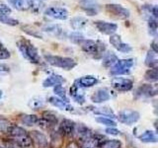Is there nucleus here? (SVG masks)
Here are the masks:
<instances>
[{
  "instance_id": "obj_5",
  "label": "nucleus",
  "mask_w": 158,
  "mask_h": 148,
  "mask_svg": "<svg viewBox=\"0 0 158 148\" xmlns=\"http://www.w3.org/2000/svg\"><path fill=\"white\" fill-rule=\"evenodd\" d=\"M135 64V60L132 58L127 59H118L115 63V65L111 68V74L113 75H122V74H127L131 71V68Z\"/></svg>"
},
{
  "instance_id": "obj_16",
  "label": "nucleus",
  "mask_w": 158,
  "mask_h": 148,
  "mask_svg": "<svg viewBox=\"0 0 158 148\" xmlns=\"http://www.w3.org/2000/svg\"><path fill=\"white\" fill-rule=\"evenodd\" d=\"M8 3L19 11H26L33 8L34 3L31 0H7Z\"/></svg>"
},
{
  "instance_id": "obj_35",
  "label": "nucleus",
  "mask_w": 158,
  "mask_h": 148,
  "mask_svg": "<svg viewBox=\"0 0 158 148\" xmlns=\"http://www.w3.org/2000/svg\"><path fill=\"white\" fill-rule=\"evenodd\" d=\"M121 147H122L121 141L117 139L106 140L101 144V148H121Z\"/></svg>"
},
{
  "instance_id": "obj_20",
  "label": "nucleus",
  "mask_w": 158,
  "mask_h": 148,
  "mask_svg": "<svg viewBox=\"0 0 158 148\" xmlns=\"http://www.w3.org/2000/svg\"><path fill=\"white\" fill-rule=\"evenodd\" d=\"M70 96L74 99V101L78 103L79 105H82L85 102V98H84V92L82 91V88L78 87L76 84H73L70 88Z\"/></svg>"
},
{
  "instance_id": "obj_37",
  "label": "nucleus",
  "mask_w": 158,
  "mask_h": 148,
  "mask_svg": "<svg viewBox=\"0 0 158 148\" xmlns=\"http://www.w3.org/2000/svg\"><path fill=\"white\" fill-rule=\"evenodd\" d=\"M53 92L56 93V95H57L60 99H62L63 101H65L68 103V99L66 97V92H65V89H64L61 85H56L54 86L53 88Z\"/></svg>"
},
{
  "instance_id": "obj_40",
  "label": "nucleus",
  "mask_w": 158,
  "mask_h": 148,
  "mask_svg": "<svg viewBox=\"0 0 158 148\" xmlns=\"http://www.w3.org/2000/svg\"><path fill=\"white\" fill-rule=\"evenodd\" d=\"M56 142H58V144L61 146L62 144V135L59 132H52V143L56 146Z\"/></svg>"
},
{
  "instance_id": "obj_8",
  "label": "nucleus",
  "mask_w": 158,
  "mask_h": 148,
  "mask_svg": "<svg viewBox=\"0 0 158 148\" xmlns=\"http://www.w3.org/2000/svg\"><path fill=\"white\" fill-rule=\"evenodd\" d=\"M117 117L122 123L131 125L139 120V113L132 110H123L118 113Z\"/></svg>"
},
{
  "instance_id": "obj_47",
  "label": "nucleus",
  "mask_w": 158,
  "mask_h": 148,
  "mask_svg": "<svg viewBox=\"0 0 158 148\" xmlns=\"http://www.w3.org/2000/svg\"><path fill=\"white\" fill-rule=\"evenodd\" d=\"M66 148H80V147H79V145L77 144L75 141H72V142L69 143Z\"/></svg>"
},
{
  "instance_id": "obj_45",
  "label": "nucleus",
  "mask_w": 158,
  "mask_h": 148,
  "mask_svg": "<svg viewBox=\"0 0 158 148\" xmlns=\"http://www.w3.org/2000/svg\"><path fill=\"white\" fill-rule=\"evenodd\" d=\"M106 132L108 133V134H111V135H118V133H120V131H118V130H116L115 127H108L106 130Z\"/></svg>"
},
{
  "instance_id": "obj_33",
  "label": "nucleus",
  "mask_w": 158,
  "mask_h": 148,
  "mask_svg": "<svg viewBox=\"0 0 158 148\" xmlns=\"http://www.w3.org/2000/svg\"><path fill=\"white\" fill-rule=\"evenodd\" d=\"M144 78L146 81L149 82H155L158 80V70L157 68H151L149 69L144 75Z\"/></svg>"
},
{
  "instance_id": "obj_19",
  "label": "nucleus",
  "mask_w": 158,
  "mask_h": 148,
  "mask_svg": "<svg viewBox=\"0 0 158 148\" xmlns=\"http://www.w3.org/2000/svg\"><path fill=\"white\" fill-rule=\"evenodd\" d=\"M48 103H51L52 106L56 107L58 109L67 112H73V107H71L67 102L63 101L60 98H56V97H49L48 98Z\"/></svg>"
},
{
  "instance_id": "obj_36",
  "label": "nucleus",
  "mask_w": 158,
  "mask_h": 148,
  "mask_svg": "<svg viewBox=\"0 0 158 148\" xmlns=\"http://www.w3.org/2000/svg\"><path fill=\"white\" fill-rule=\"evenodd\" d=\"M0 22L2 24L8 25V26H17L19 24L18 20L10 17V15H5V16H0Z\"/></svg>"
},
{
  "instance_id": "obj_29",
  "label": "nucleus",
  "mask_w": 158,
  "mask_h": 148,
  "mask_svg": "<svg viewBox=\"0 0 158 148\" xmlns=\"http://www.w3.org/2000/svg\"><path fill=\"white\" fill-rule=\"evenodd\" d=\"M93 113L96 115H101L104 117H116L115 113L112 111V109L108 107H101V108H95V110H93Z\"/></svg>"
},
{
  "instance_id": "obj_3",
  "label": "nucleus",
  "mask_w": 158,
  "mask_h": 148,
  "mask_svg": "<svg viewBox=\"0 0 158 148\" xmlns=\"http://www.w3.org/2000/svg\"><path fill=\"white\" fill-rule=\"evenodd\" d=\"M44 57L46 61L52 66L62 68L64 70H70L73 67L76 66V62L74 59L70 57H63L57 56H52V54H44Z\"/></svg>"
},
{
  "instance_id": "obj_30",
  "label": "nucleus",
  "mask_w": 158,
  "mask_h": 148,
  "mask_svg": "<svg viewBox=\"0 0 158 148\" xmlns=\"http://www.w3.org/2000/svg\"><path fill=\"white\" fill-rule=\"evenodd\" d=\"M13 125L9 120L4 117H0V131L3 133H10Z\"/></svg>"
},
{
  "instance_id": "obj_11",
  "label": "nucleus",
  "mask_w": 158,
  "mask_h": 148,
  "mask_svg": "<svg viewBox=\"0 0 158 148\" xmlns=\"http://www.w3.org/2000/svg\"><path fill=\"white\" fill-rule=\"evenodd\" d=\"M110 43H111L112 46L117 49V51H121L123 53H127V52L131 51V49H132L130 44L125 43L122 41V39L118 35H115V34L111 35L110 36Z\"/></svg>"
},
{
  "instance_id": "obj_49",
  "label": "nucleus",
  "mask_w": 158,
  "mask_h": 148,
  "mask_svg": "<svg viewBox=\"0 0 158 148\" xmlns=\"http://www.w3.org/2000/svg\"><path fill=\"white\" fill-rule=\"evenodd\" d=\"M0 148H14V147H0Z\"/></svg>"
},
{
  "instance_id": "obj_23",
  "label": "nucleus",
  "mask_w": 158,
  "mask_h": 148,
  "mask_svg": "<svg viewBox=\"0 0 158 148\" xmlns=\"http://www.w3.org/2000/svg\"><path fill=\"white\" fill-rule=\"evenodd\" d=\"M145 64L146 66L150 68H157L158 65V58H157V52L153 49H149L145 57Z\"/></svg>"
},
{
  "instance_id": "obj_34",
  "label": "nucleus",
  "mask_w": 158,
  "mask_h": 148,
  "mask_svg": "<svg viewBox=\"0 0 158 148\" xmlns=\"http://www.w3.org/2000/svg\"><path fill=\"white\" fill-rule=\"evenodd\" d=\"M44 121H46L49 125H53L57 123V117L54 113H51V112H46L43 113V117Z\"/></svg>"
},
{
  "instance_id": "obj_10",
  "label": "nucleus",
  "mask_w": 158,
  "mask_h": 148,
  "mask_svg": "<svg viewBox=\"0 0 158 148\" xmlns=\"http://www.w3.org/2000/svg\"><path fill=\"white\" fill-rule=\"evenodd\" d=\"M112 86L116 89L117 91H121V92H127L130 91L133 86V83L131 79L127 78H113L112 79Z\"/></svg>"
},
{
  "instance_id": "obj_39",
  "label": "nucleus",
  "mask_w": 158,
  "mask_h": 148,
  "mask_svg": "<svg viewBox=\"0 0 158 148\" xmlns=\"http://www.w3.org/2000/svg\"><path fill=\"white\" fill-rule=\"evenodd\" d=\"M96 121L98 122H100L101 125H107V126H110V127H114L116 126V122L114 121L113 120L109 117H99L96 118Z\"/></svg>"
},
{
  "instance_id": "obj_28",
  "label": "nucleus",
  "mask_w": 158,
  "mask_h": 148,
  "mask_svg": "<svg viewBox=\"0 0 158 148\" xmlns=\"http://www.w3.org/2000/svg\"><path fill=\"white\" fill-rule=\"evenodd\" d=\"M22 31H24L26 34H28L29 36H32L34 38L37 39H43V35L42 33L39 31V30L35 29L34 27L30 26V25H25L22 27Z\"/></svg>"
},
{
  "instance_id": "obj_43",
  "label": "nucleus",
  "mask_w": 158,
  "mask_h": 148,
  "mask_svg": "<svg viewBox=\"0 0 158 148\" xmlns=\"http://www.w3.org/2000/svg\"><path fill=\"white\" fill-rule=\"evenodd\" d=\"M10 57V52L6 48L0 46V59H7Z\"/></svg>"
},
{
  "instance_id": "obj_31",
  "label": "nucleus",
  "mask_w": 158,
  "mask_h": 148,
  "mask_svg": "<svg viewBox=\"0 0 158 148\" xmlns=\"http://www.w3.org/2000/svg\"><path fill=\"white\" fill-rule=\"evenodd\" d=\"M139 91L142 95L147 96V97H152L155 96L157 94V90L156 88L152 87L151 85H143L142 87L139 88Z\"/></svg>"
},
{
  "instance_id": "obj_44",
  "label": "nucleus",
  "mask_w": 158,
  "mask_h": 148,
  "mask_svg": "<svg viewBox=\"0 0 158 148\" xmlns=\"http://www.w3.org/2000/svg\"><path fill=\"white\" fill-rule=\"evenodd\" d=\"M96 147H97V145L95 144V142L93 141L92 137L89 140L84 142V145H83V148H96Z\"/></svg>"
},
{
  "instance_id": "obj_25",
  "label": "nucleus",
  "mask_w": 158,
  "mask_h": 148,
  "mask_svg": "<svg viewBox=\"0 0 158 148\" xmlns=\"http://www.w3.org/2000/svg\"><path fill=\"white\" fill-rule=\"evenodd\" d=\"M39 120L40 118L35 115H22L20 117V121H21V122L28 126L38 125Z\"/></svg>"
},
{
  "instance_id": "obj_1",
  "label": "nucleus",
  "mask_w": 158,
  "mask_h": 148,
  "mask_svg": "<svg viewBox=\"0 0 158 148\" xmlns=\"http://www.w3.org/2000/svg\"><path fill=\"white\" fill-rule=\"evenodd\" d=\"M17 47L19 48V51H21L22 56L26 59H28L30 62L40 63L41 58H40L39 52L37 51V48L34 47V44L31 42L22 39L17 42Z\"/></svg>"
},
{
  "instance_id": "obj_22",
  "label": "nucleus",
  "mask_w": 158,
  "mask_h": 148,
  "mask_svg": "<svg viewBox=\"0 0 158 148\" xmlns=\"http://www.w3.org/2000/svg\"><path fill=\"white\" fill-rule=\"evenodd\" d=\"M62 83H64V79L60 75H52L48 76L47 79H44L43 82V86L44 88L52 87V86H56V85H61Z\"/></svg>"
},
{
  "instance_id": "obj_21",
  "label": "nucleus",
  "mask_w": 158,
  "mask_h": 148,
  "mask_svg": "<svg viewBox=\"0 0 158 148\" xmlns=\"http://www.w3.org/2000/svg\"><path fill=\"white\" fill-rule=\"evenodd\" d=\"M110 94L106 90V89H99L95 93L93 94L91 99L94 103H103L108 100H110Z\"/></svg>"
},
{
  "instance_id": "obj_2",
  "label": "nucleus",
  "mask_w": 158,
  "mask_h": 148,
  "mask_svg": "<svg viewBox=\"0 0 158 148\" xmlns=\"http://www.w3.org/2000/svg\"><path fill=\"white\" fill-rule=\"evenodd\" d=\"M9 134L13 137L14 141L20 148H33L34 143L32 141V138L23 127L13 125Z\"/></svg>"
},
{
  "instance_id": "obj_15",
  "label": "nucleus",
  "mask_w": 158,
  "mask_h": 148,
  "mask_svg": "<svg viewBox=\"0 0 158 148\" xmlns=\"http://www.w3.org/2000/svg\"><path fill=\"white\" fill-rule=\"evenodd\" d=\"M74 132L76 133L77 137L82 141H87L92 137V133L91 130H89L87 126H85L82 123H79V125H75V130H74Z\"/></svg>"
},
{
  "instance_id": "obj_38",
  "label": "nucleus",
  "mask_w": 158,
  "mask_h": 148,
  "mask_svg": "<svg viewBox=\"0 0 158 148\" xmlns=\"http://www.w3.org/2000/svg\"><path fill=\"white\" fill-rule=\"evenodd\" d=\"M157 19H154L152 17H148V30H149V34L153 35V36H156L157 33Z\"/></svg>"
},
{
  "instance_id": "obj_42",
  "label": "nucleus",
  "mask_w": 158,
  "mask_h": 148,
  "mask_svg": "<svg viewBox=\"0 0 158 148\" xmlns=\"http://www.w3.org/2000/svg\"><path fill=\"white\" fill-rule=\"evenodd\" d=\"M84 39L83 35H81L80 33H72L70 35V41H72L73 43H78L80 41H82V39Z\"/></svg>"
},
{
  "instance_id": "obj_24",
  "label": "nucleus",
  "mask_w": 158,
  "mask_h": 148,
  "mask_svg": "<svg viewBox=\"0 0 158 148\" xmlns=\"http://www.w3.org/2000/svg\"><path fill=\"white\" fill-rule=\"evenodd\" d=\"M87 23H88L87 19L81 16L74 17L70 20V26L72 27L73 30H75V31H79V30L84 29L86 27Z\"/></svg>"
},
{
  "instance_id": "obj_6",
  "label": "nucleus",
  "mask_w": 158,
  "mask_h": 148,
  "mask_svg": "<svg viewBox=\"0 0 158 148\" xmlns=\"http://www.w3.org/2000/svg\"><path fill=\"white\" fill-rule=\"evenodd\" d=\"M106 10L108 13H110L111 15H113V16H115L116 18H118V19H127L131 16L130 10L125 8L120 4H115V3L107 4Z\"/></svg>"
},
{
  "instance_id": "obj_9",
  "label": "nucleus",
  "mask_w": 158,
  "mask_h": 148,
  "mask_svg": "<svg viewBox=\"0 0 158 148\" xmlns=\"http://www.w3.org/2000/svg\"><path fill=\"white\" fill-rule=\"evenodd\" d=\"M44 15L56 20H66L68 18V11L63 7L51 6L44 10Z\"/></svg>"
},
{
  "instance_id": "obj_46",
  "label": "nucleus",
  "mask_w": 158,
  "mask_h": 148,
  "mask_svg": "<svg viewBox=\"0 0 158 148\" xmlns=\"http://www.w3.org/2000/svg\"><path fill=\"white\" fill-rule=\"evenodd\" d=\"M8 71H9V67L3 63H0V72H8Z\"/></svg>"
},
{
  "instance_id": "obj_4",
  "label": "nucleus",
  "mask_w": 158,
  "mask_h": 148,
  "mask_svg": "<svg viewBox=\"0 0 158 148\" xmlns=\"http://www.w3.org/2000/svg\"><path fill=\"white\" fill-rule=\"evenodd\" d=\"M79 46L81 47L86 53L92 54V56H96V54H102L105 51L106 47L105 43H101V42H95L92 41V39H83L82 41L78 43Z\"/></svg>"
},
{
  "instance_id": "obj_26",
  "label": "nucleus",
  "mask_w": 158,
  "mask_h": 148,
  "mask_svg": "<svg viewBox=\"0 0 158 148\" xmlns=\"http://www.w3.org/2000/svg\"><path fill=\"white\" fill-rule=\"evenodd\" d=\"M118 60V56L114 52H108L103 58V65L109 68L115 65V63Z\"/></svg>"
},
{
  "instance_id": "obj_32",
  "label": "nucleus",
  "mask_w": 158,
  "mask_h": 148,
  "mask_svg": "<svg viewBox=\"0 0 158 148\" xmlns=\"http://www.w3.org/2000/svg\"><path fill=\"white\" fill-rule=\"evenodd\" d=\"M29 107L34 110H37L44 106V99L42 97H35L29 101Z\"/></svg>"
},
{
  "instance_id": "obj_17",
  "label": "nucleus",
  "mask_w": 158,
  "mask_h": 148,
  "mask_svg": "<svg viewBox=\"0 0 158 148\" xmlns=\"http://www.w3.org/2000/svg\"><path fill=\"white\" fill-rule=\"evenodd\" d=\"M43 31L56 38L61 39L62 37H64V30L62 29L61 26H59V25H56V24L47 25V26H44L43 28Z\"/></svg>"
},
{
  "instance_id": "obj_13",
  "label": "nucleus",
  "mask_w": 158,
  "mask_h": 148,
  "mask_svg": "<svg viewBox=\"0 0 158 148\" xmlns=\"http://www.w3.org/2000/svg\"><path fill=\"white\" fill-rule=\"evenodd\" d=\"M30 137L32 138L33 143H35L38 148H49V142L44 133L34 130L30 133Z\"/></svg>"
},
{
  "instance_id": "obj_7",
  "label": "nucleus",
  "mask_w": 158,
  "mask_h": 148,
  "mask_svg": "<svg viewBox=\"0 0 158 148\" xmlns=\"http://www.w3.org/2000/svg\"><path fill=\"white\" fill-rule=\"evenodd\" d=\"M81 9L89 16H94L100 12L101 6L97 0H79Z\"/></svg>"
},
{
  "instance_id": "obj_14",
  "label": "nucleus",
  "mask_w": 158,
  "mask_h": 148,
  "mask_svg": "<svg viewBox=\"0 0 158 148\" xmlns=\"http://www.w3.org/2000/svg\"><path fill=\"white\" fill-rule=\"evenodd\" d=\"M75 123L74 121L70 120H63L59 125V133L61 135L65 136H70L74 133V130H75Z\"/></svg>"
},
{
  "instance_id": "obj_12",
  "label": "nucleus",
  "mask_w": 158,
  "mask_h": 148,
  "mask_svg": "<svg viewBox=\"0 0 158 148\" xmlns=\"http://www.w3.org/2000/svg\"><path fill=\"white\" fill-rule=\"evenodd\" d=\"M96 28L99 30V32H101L104 35H114L118 30V26L115 23H110L106 21H96L95 23Z\"/></svg>"
},
{
  "instance_id": "obj_18",
  "label": "nucleus",
  "mask_w": 158,
  "mask_h": 148,
  "mask_svg": "<svg viewBox=\"0 0 158 148\" xmlns=\"http://www.w3.org/2000/svg\"><path fill=\"white\" fill-rule=\"evenodd\" d=\"M97 83H98V79L95 76L88 75V76H83L77 79L74 84H76V85L80 88H89V87L94 86Z\"/></svg>"
},
{
  "instance_id": "obj_48",
  "label": "nucleus",
  "mask_w": 158,
  "mask_h": 148,
  "mask_svg": "<svg viewBox=\"0 0 158 148\" xmlns=\"http://www.w3.org/2000/svg\"><path fill=\"white\" fill-rule=\"evenodd\" d=\"M1 97H2V91L0 90V99H1Z\"/></svg>"
},
{
  "instance_id": "obj_50",
  "label": "nucleus",
  "mask_w": 158,
  "mask_h": 148,
  "mask_svg": "<svg viewBox=\"0 0 158 148\" xmlns=\"http://www.w3.org/2000/svg\"><path fill=\"white\" fill-rule=\"evenodd\" d=\"M40 1H44V0H40Z\"/></svg>"
},
{
  "instance_id": "obj_27",
  "label": "nucleus",
  "mask_w": 158,
  "mask_h": 148,
  "mask_svg": "<svg viewBox=\"0 0 158 148\" xmlns=\"http://www.w3.org/2000/svg\"><path fill=\"white\" fill-rule=\"evenodd\" d=\"M139 139L142 142H145V143H154V142H157V136L154 131L146 130L139 136Z\"/></svg>"
},
{
  "instance_id": "obj_41",
  "label": "nucleus",
  "mask_w": 158,
  "mask_h": 148,
  "mask_svg": "<svg viewBox=\"0 0 158 148\" xmlns=\"http://www.w3.org/2000/svg\"><path fill=\"white\" fill-rule=\"evenodd\" d=\"M11 14V8L7 4L0 2V16H5V15Z\"/></svg>"
}]
</instances>
